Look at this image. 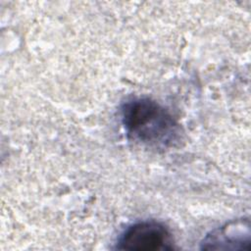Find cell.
<instances>
[{"mask_svg": "<svg viewBox=\"0 0 251 251\" xmlns=\"http://www.w3.org/2000/svg\"><path fill=\"white\" fill-rule=\"evenodd\" d=\"M122 123L131 141L149 149L168 150L182 140L180 125L163 106L149 98H135L124 104Z\"/></svg>", "mask_w": 251, "mask_h": 251, "instance_id": "6da1fadb", "label": "cell"}, {"mask_svg": "<svg viewBox=\"0 0 251 251\" xmlns=\"http://www.w3.org/2000/svg\"><path fill=\"white\" fill-rule=\"evenodd\" d=\"M117 248L130 251L174 249L172 233L163 224L144 221L131 225L120 236Z\"/></svg>", "mask_w": 251, "mask_h": 251, "instance_id": "7a4b0ae2", "label": "cell"}, {"mask_svg": "<svg viewBox=\"0 0 251 251\" xmlns=\"http://www.w3.org/2000/svg\"><path fill=\"white\" fill-rule=\"evenodd\" d=\"M250 242L248 221L226 224L207 235L203 241L204 249H247Z\"/></svg>", "mask_w": 251, "mask_h": 251, "instance_id": "3957f363", "label": "cell"}]
</instances>
